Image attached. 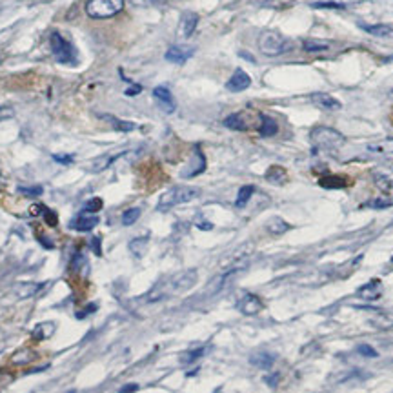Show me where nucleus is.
Segmentation results:
<instances>
[{
    "label": "nucleus",
    "instance_id": "a18cd8bd",
    "mask_svg": "<svg viewBox=\"0 0 393 393\" xmlns=\"http://www.w3.org/2000/svg\"><path fill=\"white\" fill-rule=\"evenodd\" d=\"M53 160L55 162H60V164H71L73 157L71 155H53Z\"/></svg>",
    "mask_w": 393,
    "mask_h": 393
},
{
    "label": "nucleus",
    "instance_id": "e433bc0d",
    "mask_svg": "<svg viewBox=\"0 0 393 393\" xmlns=\"http://www.w3.org/2000/svg\"><path fill=\"white\" fill-rule=\"evenodd\" d=\"M204 353H206V348H196V350H191V352H186L184 355H182V362L191 364L195 362L196 359H201Z\"/></svg>",
    "mask_w": 393,
    "mask_h": 393
},
{
    "label": "nucleus",
    "instance_id": "09e8293b",
    "mask_svg": "<svg viewBox=\"0 0 393 393\" xmlns=\"http://www.w3.org/2000/svg\"><path fill=\"white\" fill-rule=\"evenodd\" d=\"M138 389V386L137 384H126L124 388H120L118 389V393H135Z\"/></svg>",
    "mask_w": 393,
    "mask_h": 393
},
{
    "label": "nucleus",
    "instance_id": "3c124183",
    "mask_svg": "<svg viewBox=\"0 0 393 393\" xmlns=\"http://www.w3.org/2000/svg\"><path fill=\"white\" fill-rule=\"evenodd\" d=\"M196 226L201 228V230H211L213 224H211V222H196Z\"/></svg>",
    "mask_w": 393,
    "mask_h": 393
},
{
    "label": "nucleus",
    "instance_id": "58836bf2",
    "mask_svg": "<svg viewBox=\"0 0 393 393\" xmlns=\"http://www.w3.org/2000/svg\"><path fill=\"white\" fill-rule=\"evenodd\" d=\"M357 352H359L362 357H372V359L379 357V353L375 352V348H372L370 344H360V346L357 348Z\"/></svg>",
    "mask_w": 393,
    "mask_h": 393
},
{
    "label": "nucleus",
    "instance_id": "a19ab883",
    "mask_svg": "<svg viewBox=\"0 0 393 393\" xmlns=\"http://www.w3.org/2000/svg\"><path fill=\"white\" fill-rule=\"evenodd\" d=\"M311 8H328V9H344V4L340 2H313Z\"/></svg>",
    "mask_w": 393,
    "mask_h": 393
},
{
    "label": "nucleus",
    "instance_id": "c9c22d12",
    "mask_svg": "<svg viewBox=\"0 0 393 393\" xmlns=\"http://www.w3.org/2000/svg\"><path fill=\"white\" fill-rule=\"evenodd\" d=\"M102 206H104V202H102V199H99V196L89 199V201L86 202V206H84V213H99L102 209Z\"/></svg>",
    "mask_w": 393,
    "mask_h": 393
},
{
    "label": "nucleus",
    "instance_id": "4468645a",
    "mask_svg": "<svg viewBox=\"0 0 393 393\" xmlns=\"http://www.w3.org/2000/svg\"><path fill=\"white\" fill-rule=\"evenodd\" d=\"M357 293H359L362 299H366V301H377V299L382 295V282L379 279H372L370 282L360 286Z\"/></svg>",
    "mask_w": 393,
    "mask_h": 393
},
{
    "label": "nucleus",
    "instance_id": "20e7f679",
    "mask_svg": "<svg viewBox=\"0 0 393 393\" xmlns=\"http://www.w3.org/2000/svg\"><path fill=\"white\" fill-rule=\"evenodd\" d=\"M310 142L313 144L317 150H339V148L344 146L346 138L340 131L333 130V128H328V126H318V128H313L310 133Z\"/></svg>",
    "mask_w": 393,
    "mask_h": 393
},
{
    "label": "nucleus",
    "instance_id": "4c0bfd02",
    "mask_svg": "<svg viewBox=\"0 0 393 393\" xmlns=\"http://www.w3.org/2000/svg\"><path fill=\"white\" fill-rule=\"evenodd\" d=\"M364 206H368V208H375V209H384V208L393 206V201L391 199H373V201H370L368 204H364Z\"/></svg>",
    "mask_w": 393,
    "mask_h": 393
},
{
    "label": "nucleus",
    "instance_id": "f8f14e48",
    "mask_svg": "<svg viewBox=\"0 0 393 393\" xmlns=\"http://www.w3.org/2000/svg\"><path fill=\"white\" fill-rule=\"evenodd\" d=\"M196 24H199V15H196V13H191V11L184 13L179 24V37L189 38L193 35V31L196 30Z\"/></svg>",
    "mask_w": 393,
    "mask_h": 393
},
{
    "label": "nucleus",
    "instance_id": "8fccbe9b",
    "mask_svg": "<svg viewBox=\"0 0 393 393\" xmlns=\"http://www.w3.org/2000/svg\"><path fill=\"white\" fill-rule=\"evenodd\" d=\"M140 91H142V88H140V86L137 84V86H133V88L126 89V95H128V96H133V95H138Z\"/></svg>",
    "mask_w": 393,
    "mask_h": 393
},
{
    "label": "nucleus",
    "instance_id": "6ab92c4d",
    "mask_svg": "<svg viewBox=\"0 0 393 393\" xmlns=\"http://www.w3.org/2000/svg\"><path fill=\"white\" fill-rule=\"evenodd\" d=\"M373 180H375L377 188H381L382 191H389V189H393V171L375 169V171H373Z\"/></svg>",
    "mask_w": 393,
    "mask_h": 393
},
{
    "label": "nucleus",
    "instance_id": "9d476101",
    "mask_svg": "<svg viewBox=\"0 0 393 393\" xmlns=\"http://www.w3.org/2000/svg\"><path fill=\"white\" fill-rule=\"evenodd\" d=\"M195 53V47L189 46H171L166 51V60L171 64H184Z\"/></svg>",
    "mask_w": 393,
    "mask_h": 393
},
{
    "label": "nucleus",
    "instance_id": "7ed1b4c3",
    "mask_svg": "<svg viewBox=\"0 0 393 393\" xmlns=\"http://www.w3.org/2000/svg\"><path fill=\"white\" fill-rule=\"evenodd\" d=\"M259 50L266 57H279L293 50V40L279 31H264L259 37Z\"/></svg>",
    "mask_w": 393,
    "mask_h": 393
},
{
    "label": "nucleus",
    "instance_id": "ddd939ff",
    "mask_svg": "<svg viewBox=\"0 0 393 393\" xmlns=\"http://www.w3.org/2000/svg\"><path fill=\"white\" fill-rule=\"evenodd\" d=\"M122 155H126V151H118V153H108V155H102V157H99V159L91 160V162H89V166H88V169H89V171H93V173H101V171H104L106 167L111 166V164H113L117 159H120Z\"/></svg>",
    "mask_w": 393,
    "mask_h": 393
},
{
    "label": "nucleus",
    "instance_id": "a211bd4d",
    "mask_svg": "<svg viewBox=\"0 0 393 393\" xmlns=\"http://www.w3.org/2000/svg\"><path fill=\"white\" fill-rule=\"evenodd\" d=\"M366 33L373 35V37L381 38H391L393 37V26L391 24H360Z\"/></svg>",
    "mask_w": 393,
    "mask_h": 393
},
{
    "label": "nucleus",
    "instance_id": "4be33fe9",
    "mask_svg": "<svg viewBox=\"0 0 393 393\" xmlns=\"http://www.w3.org/2000/svg\"><path fill=\"white\" fill-rule=\"evenodd\" d=\"M318 184L328 189H340V188H346L350 182H348V179L342 175H326L318 180Z\"/></svg>",
    "mask_w": 393,
    "mask_h": 393
},
{
    "label": "nucleus",
    "instance_id": "393cba45",
    "mask_svg": "<svg viewBox=\"0 0 393 393\" xmlns=\"http://www.w3.org/2000/svg\"><path fill=\"white\" fill-rule=\"evenodd\" d=\"M279 131V124L273 120L268 115H260V126H259V133L262 137H273V135Z\"/></svg>",
    "mask_w": 393,
    "mask_h": 393
},
{
    "label": "nucleus",
    "instance_id": "412c9836",
    "mask_svg": "<svg viewBox=\"0 0 393 393\" xmlns=\"http://www.w3.org/2000/svg\"><path fill=\"white\" fill-rule=\"evenodd\" d=\"M266 180L272 182V184H277V186H282L288 182V171H286L284 167L280 166H272L266 171Z\"/></svg>",
    "mask_w": 393,
    "mask_h": 393
},
{
    "label": "nucleus",
    "instance_id": "f257e3e1",
    "mask_svg": "<svg viewBox=\"0 0 393 393\" xmlns=\"http://www.w3.org/2000/svg\"><path fill=\"white\" fill-rule=\"evenodd\" d=\"M196 284V269H186V272L179 273V275L171 277V279L164 280L159 286L151 289L148 293V301L150 302H157L162 301L166 297H171V295H180V293L188 291L193 286Z\"/></svg>",
    "mask_w": 393,
    "mask_h": 393
},
{
    "label": "nucleus",
    "instance_id": "1a4fd4ad",
    "mask_svg": "<svg viewBox=\"0 0 393 393\" xmlns=\"http://www.w3.org/2000/svg\"><path fill=\"white\" fill-rule=\"evenodd\" d=\"M237 308L240 310V313H244V315H257L264 308V304H262V301L257 297V295H253V293H246V295L238 301Z\"/></svg>",
    "mask_w": 393,
    "mask_h": 393
},
{
    "label": "nucleus",
    "instance_id": "39448f33",
    "mask_svg": "<svg viewBox=\"0 0 393 393\" xmlns=\"http://www.w3.org/2000/svg\"><path fill=\"white\" fill-rule=\"evenodd\" d=\"M124 8V0H88L86 13L91 18H109L115 17Z\"/></svg>",
    "mask_w": 393,
    "mask_h": 393
},
{
    "label": "nucleus",
    "instance_id": "72a5a7b5",
    "mask_svg": "<svg viewBox=\"0 0 393 393\" xmlns=\"http://www.w3.org/2000/svg\"><path fill=\"white\" fill-rule=\"evenodd\" d=\"M140 208H130V209H126L124 213H122V224L124 226H131V224H135V222L138 220V217H140Z\"/></svg>",
    "mask_w": 393,
    "mask_h": 393
},
{
    "label": "nucleus",
    "instance_id": "2eb2a0df",
    "mask_svg": "<svg viewBox=\"0 0 393 393\" xmlns=\"http://www.w3.org/2000/svg\"><path fill=\"white\" fill-rule=\"evenodd\" d=\"M250 124L251 122L248 120L246 111H238V113H233V115H230L228 118H224V126L230 128V130H235V131L250 130Z\"/></svg>",
    "mask_w": 393,
    "mask_h": 393
},
{
    "label": "nucleus",
    "instance_id": "423d86ee",
    "mask_svg": "<svg viewBox=\"0 0 393 393\" xmlns=\"http://www.w3.org/2000/svg\"><path fill=\"white\" fill-rule=\"evenodd\" d=\"M51 50L53 57L62 64H75L77 62V51L73 46L60 33L51 35Z\"/></svg>",
    "mask_w": 393,
    "mask_h": 393
},
{
    "label": "nucleus",
    "instance_id": "473e14b6",
    "mask_svg": "<svg viewBox=\"0 0 393 393\" xmlns=\"http://www.w3.org/2000/svg\"><path fill=\"white\" fill-rule=\"evenodd\" d=\"M260 6L264 8H272V9H286L289 6L295 4V0H257Z\"/></svg>",
    "mask_w": 393,
    "mask_h": 393
},
{
    "label": "nucleus",
    "instance_id": "5701e85b",
    "mask_svg": "<svg viewBox=\"0 0 393 393\" xmlns=\"http://www.w3.org/2000/svg\"><path fill=\"white\" fill-rule=\"evenodd\" d=\"M148 244H150V237H148V235H144V237L133 238L128 248H130L131 255L137 257V259H142V257L146 255V251H148Z\"/></svg>",
    "mask_w": 393,
    "mask_h": 393
},
{
    "label": "nucleus",
    "instance_id": "de8ad7c7",
    "mask_svg": "<svg viewBox=\"0 0 393 393\" xmlns=\"http://www.w3.org/2000/svg\"><path fill=\"white\" fill-rule=\"evenodd\" d=\"M128 2H131V4H133V6H138V8H144V6L153 4L155 0H128Z\"/></svg>",
    "mask_w": 393,
    "mask_h": 393
},
{
    "label": "nucleus",
    "instance_id": "c756f323",
    "mask_svg": "<svg viewBox=\"0 0 393 393\" xmlns=\"http://www.w3.org/2000/svg\"><path fill=\"white\" fill-rule=\"evenodd\" d=\"M31 211L33 213H42V217H44V220L50 224V226H57L59 224V218H57V213H53L51 209H47L46 206H42V204H35L33 208H31Z\"/></svg>",
    "mask_w": 393,
    "mask_h": 393
},
{
    "label": "nucleus",
    "instance_id": "2f4dec72",
    "mask_svg": "<svg viewBox=\"0 0 393 393\" xmlns=\"http://www.w3.org/2000/svg\"><path fill=\"white\" fill-rule=\"evenodd\" d=\"M368 151L372 153H393V138H386V140H379V142L368 144Z\"/></svg>",
    "mask_w": 393,
    "mask_h": 393
},
{
    "label": "nucleus",
    "instance_id": "0eeeda50",
    "mask_svg": "<svg viewBox=\"0 0 393 393\" xmlns=\"http://www.w3.org/2000/svg\"><path fill=\"white\" fill-rule=\"evenodd\" d=\"M153 96H155L157 106H159L166 115H171L173 111H175V108H177L175 99H173L171 91H169L166 86H159V88L153 89Z\"/></svg>",
    "mask_w": 393,
    "mask_h": 393
},
{
    "label": "nucleus",
    "instance_id": "b1692460",
    "mask_svg": "<svg viewBox=\"0 0 393 393\" xmlns=\"http://www.w3.org/2000/svg\"><path fill=\"white\" fill-rule=\"evenodd\" d=\"M266 230H268L269 235H282V233H286V231L291 230V226H289L284 218L273 217V218H269V220L266 222Z\"/></svg>",
    "mask_w": 393,
    "mask_h": 393
},
{
    "label": "nucleus",
    "instance_id": "79ce46f5",
    "mask_svg": "<svg viewBox=\"0 0 393 393\" xmlns=\"http://www.w3.org/2000/svg\"><path fill=\"white\" fill-rule=\"evenodd\" d=\"M18 191L22 193V195H28V196H38V195H42V191L44 189L40 188V186H33V188H18Z\"/></svg>",
    "mask_w": 393,
    "mask_h": 393
},
{
    "label": "nucleus",
    "instance_id": "cd10ccee",
    "mask_svg": "<svg viewBox=\"0 0 393 393\" xmlns=\"http://www.w3.org/2000/svg\"><path fill=\"white\" fill-rule=\"evenodd\" d=\"M42 286H44V284H35V282H28V284L17 286L15 293H17V297H18V299H28V297H33V295H37V293L42 289Z\"/></svg>",
    "mask_w": 393,
    "mask_h": 393
},
{
    "label": "nucleus",
    "instance_id": "a878e982",
    "mask_svg": "<svg viewBox=\"0 0 393 393\" xmlns=\"http://www.w3.org/2000/svg\"><path fill=\"white\" fill-rule=\"evenodd\" d=\"M101 118H102V120H106V122H109V124L113 126V130L122 131V133H128V131H133L135 128H137V124H133V122L120 120V118L111 117V115H101Z\"/></svg>",
    "mask_w": 393,
    "mask_h": 393
},
{
    "label": "nucleus",
    "instance_id": "49530a36",
    "mask_svg": "<svg viewBox=\"0 0 393 393\" xmlns=\"http://www.w3.org/2000/svg\"><path fill=\"white\" fill-rule=\"evenodd\" d=\"M264 381L268 382V386H272V388H275L277 386V382H279V373H275V375H268Z\"/></svg>",
    "mask_w": 393,
    "mask_h": 393
},
{
    "label": "nucleus",
    "instance_id": "f03ea898",
    "mask_svg": "<svg viewBox=\"0 0 393 393\" xmlns=\"http://www.w3.org/2000/svg\"><path fill=\"white\" fill-rule=\"evenodd\" d=\"M199 195H201V189L199 188H193V186H175V188L167 189V191L160 196L157 209H159V211H169V209L175 208V206L191 202L193 199H196Z\"/></svg>",
    "mask_w": 393,
    "mask_h": 393
},
{
    "label": "nucleus",
    "instance_id": "f704fd0d",
    "mask_svg": "<svg viewBox=\"0 0 393 393\" xmlns=\"http://www.w3.org/2000/svg\"><path fill=\"white\" fill-rule=\"evenodd\" d=\"M304 50L308 51V53H315V51H324L330 47V44L328 42H322V40H304Z\"/></svg>",
    "mask_w": 393,
    "mask_h": 393
},
{
    "label": "nucleus",
    "instance_id": "dca6fc26",
    "mask_svg": "<svg viewBox=\"0 0 393 393\" xmlns=\"http://www.w3.org/2000/svg\"><path fill=\"white\" fill-rule=\"evenodd\" d=\"M311 102L315 106L322 109H328V111H337L340 109V102L337 99H333L331 95H326V93H313L311 95Z\"/></svg>",
    "mask_w": 393,
    "mask_h": 393
},
{
    "label": "nucleus",
    "instance_id": "c85d7f7f",
    "mask_svg": "<svg viewBox=\"0 0 393 393\" xmlns=\"http://www.w3.org/2000/svg\"><path fill=\"white\" fill-rule=\"evenodd\" d=\"M37 359V353L33 350H18L15 355L11 357V362L17 364V366H24V364H30Z\"/></svg>",
    "mask_w": 393,
    "mask_h": 393
},
{
    "label": "nucleus",
    "instance_id": "9b49d317",
    "mask_svg": "<svg viewBox=\"0 0 393 393\" xmlns=\"http://www.w3.org/2000/svg\"><path fill=\"white\" fill-rule=\"evenodd\" d=\"M251 86V77L248 75L244 69H235V73L231 75V79L228 80L226 88L233 93H240L244 89H248Z\"/></svg>",
    "mask_w": 393,
    "mask_h": 393
},
{
    "label": "nucleus",
    "instance_id": "c03bdc74",
    "mask_svg": "<svg viewBox=\"0 0 393 393\" xmlns=\"http://www.w3.org/2000/svg\"><path fill=\"white\" fill-rule=\"evenodd\" d=\"M11 117H13V109L6 108V106H0V122L8 120V118H11Z\"/></svg>",
    "mask_w": 393,
    "mask_h": 393
},
{
    "label": "nucleus",
    "instance_id": "7c9ffc66",
    "mask_svg": "<svg viewBox=\"0 0 393 393\" xmlns=\"http://www.w3.org/2000/svg\"><path fill=\"white\" fill-rule=\"evenodd\" d=\"M253 191H255V186H251V184L242 186V188L238 189V195H237V201H235V206H237V208H244V206L250 202Z\"/></svg>",
    "mask_w": 393,
    "mask_h": 393
},
{
    "label": "nucleus",
    "instance_id": "37998d69",
    "mask_svg": "<svg viewBox=\"0 0 393 393\" xmlns=\"http://www.w3.org/2000/svg\"><path fill=\"white\" fill-rule=\"evenodd\" d=\"M89 244H91V250L95 255L101 257L102 255V248H101V237H93L91 240H89Z\"/></svg>",
    "mask_w": 393,
    "mask_h": 393
},
{
    "label": "nucleus",
    "instance_id": "ea45409f",
    "mask_svg": "<svg viewBox=\"0 0 393 393\" xmlns=\"http://www.w3.org/2000/svg\"><path fill=\"white\" fill-rule=\"evenodd\" d=\"M84 264H86V257H84L82 253H77V255L73 257V260H71V266H69V268H71L73 272H79V269L82 268Z\"/></svg>",
    "mask_w": 393,
    "mask_h": 393
},
{
    "label": "nucleus",
    "instance_id": "6e6552de",
    "mask_svg": "<svg viewBox=\"0 0 393 393\" xmlns=\"http://www.w3.org/2000/svg\"><path fill=\"white\" fill-rule=\"evenodd\" d=\"M206 169V157L204 153H202V150L199 146H195V150H193V159H191V164H189L188 167H186L184 171L180 173V177L182 179H191V177L199 175V173H202Z\"/></svg>",
    "mask_w": 393,
    "mask_h": 393
},
{
    "label": "nucleus",
    "instance_id": "bb28decb",
    "mask_svg": "<svg viewBox=\"0 0 393 393\" xmlns=\"http://www.w3.org/2000/svg\"><path fill=\"white\" fill-rule=\"evenodd\" d=\"M55 330H57V324H55V322H40V324L33 330V339H37V340L50 339L51 335L55 333Z\"/></svg>",
    "mask_w": 393,
    "mask_h": 393
},
{
    "label": "nucleus",
    "instance_id": "f3484780",
    "mask_svg": "<svg viewBox=\"0 0 393 393\" xmlns=\"http://www.w3.org/2000/svg\"><path fill=\"white\" fill-rule=\"evenodd\" d=\"M99 224V217L93 213H82L71 222V228L77 231H91Z\"/></svg>",
    "mask_w": 393,
    "mask_h": 393
},
{
    "label": "nucleus",
    "instance_id": "aec40b11",
    "mask_svg": "<svg viewBox=\"0 0 393 393\" xmlns=\"http://www.w3.org/2000/svg\"><path fill=\"white\" fill-rule=\"evenodd\" d=\"M250 362L255 366V368H260V370H269L275 362V357L268 352H257L250 357Z\"/></svg>",
    "mask_w": 393,
    "mask_h": 393
}]
</instances>
